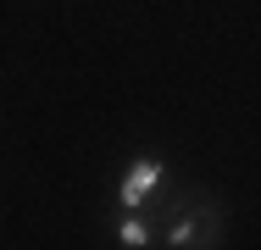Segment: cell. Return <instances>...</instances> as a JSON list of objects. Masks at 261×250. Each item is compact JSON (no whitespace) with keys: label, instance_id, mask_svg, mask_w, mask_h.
Masks as SVG:
<instances>
[{"label":"cell","instance_id":"cell-1","mask_svg":"<svg viewBox=\"0 0 261 250\" xmlns=\"http://www.w3.org/2000/svg\"><path fill=\"white\" fill-rule=\"evenodd\" d=\"M211 234H217V206H200L195 217L172 222V245H206Z\"/></svg>","mask_w":261,"mask_h":250},{"label":"cell","instance_id":"cell-2","mask_svg":"<svg viewBox=\"0 0 261 250\" xmlns=\"http://www.w3.org/2000/svg\"><path fill=\"white\" fill-rule=\"evenodd\" d=\"M156 178H161L156 161H134V172H128V184H122V200H128V206H139V200L156 189Z\"/></svg>","mask_w":261,"mask_h":250},{"label":"cell","instance_id":"cell-3","mask_svg":"<svg viewBox=\"0 0 261 250\" xmlns=\"http://www.w3.org/2000/svg\"><path fill=\"white\" fill-rule=\"evenodd\" d=\"M122 239H128V245H145V222H139V217H134V222H128V228H122Z\"/></svg>","mask_w":261,"mask_h":250}]
</instances>
